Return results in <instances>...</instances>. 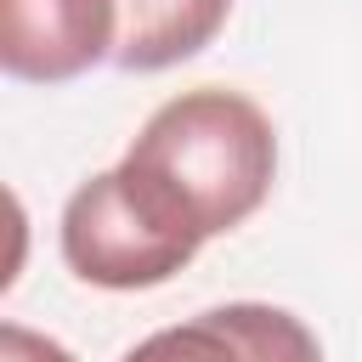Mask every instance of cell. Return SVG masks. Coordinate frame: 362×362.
Wrapping results in <instances>:
<instances>
[{
	"label": "cell",
	"instance_id": "cell-6",
	"mask_svg": "<svg viewBox=\"0 0 362 362\" xmlns=\"http://www.w3.org/2000/svg\"><path fill=\"white\" fill-rule=\"evenodd\" d=\"M0 362H74V351L28 322H0Z\"/></svg>",
	"mask_w": 362,
	"mask_h": 362
},
{
	"label": "cell",
	"instance_id": "cell-1",
	"mask_svg": "<svg viewBox=\"0 0 362 362\" xmlns=\"http://www.w3.org/2000/svg\"><path fill=\"white\" fill-rule=\"evenodd\" d=\"M124 164L153 181L204 238H221L266 204L277 175V130L243 90L198 85L153 107Z\"/></svg>",
	"mask_w": 362,
	"mask_h": 362
},
{
	"label": "cell",
	"instance_id": "cell-2",
	"mask_svg": "<svg viewBox=\"0 0 362 362\" xmlns=\"http://www.w3.org/2000/svg\"><path fill=\"white\" fill-rule=\"evenodd\" d=\"M204 232L124 158L79 181L62 204V260L90 288H158L192 266Z\"/></svg>",
	"mask_w": 362,
	"mask_h": 362
},
{
	"label": "cell",
	"instance_id": "cell-4",
	"mask_svg": "<svg viewBox=\"0 0 362 362\" xmlns=\"http://www.w3.org/2000/svg\"><path fill=\"white\" fill-rule=\"evenodd\" d=\"M119 362H322V345L294 311L232 300L147 334Z\"/></svg>",
	"mask_w": 362,
	"mask_h": 362
},
{
	"label": "cell",
	"instance_id": "cell-3",
	"mask_svg": "<svg viewBox=\"0 0 362 362\" xmlns=\"http://www.w3.org/2000/svg\"><path fill=\"white\" fill-rule=\"evenodd\" d=\"M119 0H0V68L28 85H62L113 62Z\"/></svg>",
	"mask_w": 362,
	"mask_h": 362
},
{
	"label": "cell",
	"instance_id": "cell-5",
	"mask_svg": "<svg viewBox=\"0 0 362 362\" xmlns=\"http://www.w3.org/2000/svg\"><path fill=\"white\" fill-rule=\"evenodd\" d=\"M226 11H232V0H119L113 62L130 74L175 68L221 34Z\"/></svg>",
	"mask_w": 362,
	"mask_h": 362
}]
</instances>
